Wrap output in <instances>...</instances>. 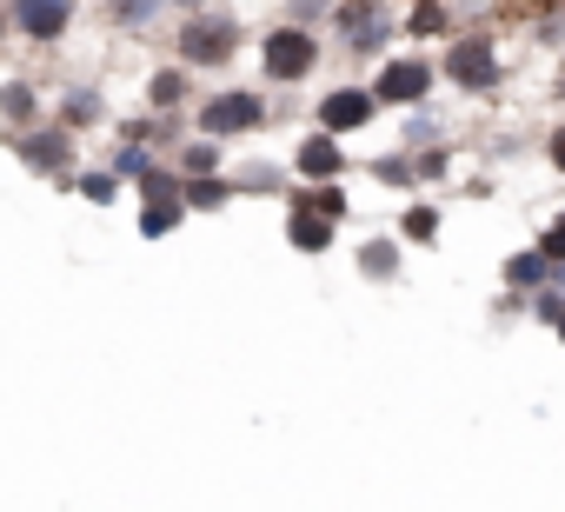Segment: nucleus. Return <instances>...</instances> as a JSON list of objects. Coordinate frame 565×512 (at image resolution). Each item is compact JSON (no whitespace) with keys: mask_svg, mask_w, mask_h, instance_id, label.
I'll list each match as a JSON object with an SVG mask.
<instances>
[{"mask_svg":"<svg viewBox=\"0 0 565 512\" xmlns=\"http://www.w3.org/2000/svg\"><path fill=\"white\" fill-rule=\"evenodd\" d=\"M266 120H273V100H266V87H253V81L206 87V94L193 100V114H186V127H193L200 140H220L226 153L246 147L253 134H266Z\"/></svg>","mask_w":565,"mask_h":512,"instance_id":"nucleus-1","label":"nucleus"},{"mask_svg":"<svg viewBox=\"0 0 565 512\" xmlns=\"http://www.w3.org/2000/svg\"><path fill=\"white\" fill-rule=\"evenodd\" d=\"M246 54V21L233 8H200L173 21V61L186 74H226Z\"/></svg>","mask_w":565,"mask_h":512,"instance_id":"nucleus-2","label":"nucleus"},{"mask_svg":"<svg viewBox=\"0 0 565 512\" xmlns=\"http://www.w3.org/2000/svg\"><path fill=\"white\" fill-rule=\"evenodd\" d=\"M439 81H446L452 94H472V100L499 94V87H505V41H499V28L466 21V28L439 47Z\"/></svg>","mask_w":565,"mask_h":512,"instance_id":"nucleus-3","label":"nucleus"},{"mask_svg":"<svg viewBox=\"0 0 565 512\" xmlns=\"http://www.w3.org/2000/svg\"><path fill=\"white\" fill-rule=\"evenodd\" d=\"M327 28H333L327 47H333L340 61L380 67L386 54H399V0H340Z\"/></svg>","mask_w":565,"mask_h":512,"instance_id":"nucleus-4","label":"nucleus"},{"mask_svg":"<svg viewBox=\"0 0 565 512\" xmlns=\"http://www.w3.org/2000/svg\"><path fill=\"white\" fill-rule=\"evenodd\" d=\"M253 54H259V81H266L273 94H294V87H307V81L320 74L327 34H320V28H300V21H273V28H259Z\"/></svg>","mask_w":565,"mask_h":512,"instance_id":"nucleus-5","label":"nucleus"},{"mask_svg":"<svg viewBox=\"0 0 565 512\" xmlns=\"http://www.w3.org/2000/svg\"><path fill=\"white\" fill-rule=\"evenodd\" d=\"M366 87H373V100H380L386 114H419V107H433V94H439L446 81H439V61H426L419 47H399V54H386V61L366 74Z\"/></svg>","mask_w":565,"mask_h":512,"instance_id":"nucleus-6","label":"nucleus"},{"mask_svg":"<svg viewBox=\"0 0 565 512\" xmlns=\"http://www.w3.org/2000/svg\"><path fill=\"white\" fill-rule=\"evenodd\" d=\"M8 140V153L28 167V173H41V180H54V186H67L74 173H81V134H67L61 120H41V127H28V134H0Z\"/></svg>","mask_w":565,"mask_h":512,"instance_id":"nucleus-7","label":"nucleus"},{"mask_svg":"<svg viewBox=\"0 0 565 512\" xmlns=\"http://www.w3.org/2000/svg\"><path fill=\"white\" fill-rule=\"evenodd\" d=\"M8 8V28H14V41H28V47H61V41H74V28H81V8L87 0H0Z\"/></svg>","mask_w":565,"mask_h":512,"instance_id":"nucleus-8","label":"nucleus"},{"mask_svg":"<svg viewBox=\"0 0 565 512\" xmlns=\"http://www.w3.org/2000/svg\"><path fill=\"white\" fill-rule=\"evenodd\" d=\"M386 107L373 100V87L366 81H333L320 100H313V127L320 134H340V140H353V134H373V120H380Z\"/></svg>","mask_w":565,"mask_h":512,"instance_id":"nucleus-9","label":"nucleus"},{"mask_svg":"<svg viewBox=\"0 0 565 512\" xmlns=\"http://www.w3.org/2000/svg\"><path fill=\"white\" fill-rule=\"evenodd\" d=\"M287 173H294V186H333V180H347L353 173V153H347V140L340 134H300L294 140V153H287Z\"/></svg>","mask_w":565,"mask_h":512,"instance_id":"nucleus-10","label":"nucleus"},{"mask_svg":"<svg viewBox=\"0 0 565 512\" xmlns=\"http://www.w3.org/2000/svg\"><path fill=\"white\" fill-rule=\"evenodd\" d=\"M140 100H147V114H193V100H200V81L180 67V61H160V67H147V81H140Z\"/></svg>","mask_w":565,"mask_h":512,"instance_id":"nucleus-11","label":"nucleus"},{"mask_svg":"<svg viewBox=\"0 0 565 512\" xmlns=\"http://www.w3.org/2000/svg\"><path fill=\"white\" fill-rule=\"evenodd\" d=\"M47 120V87L34 74H0V134H28Z\"/></svg>","mask_w":565,"mask_h":512,"instance_id":"nucleus-12","label":"nucleus"},{"mask_svg":"<svg viewBox=\"0 0 565 512\" xmlns=\"http://www.w3.org/2000/svg\"><path fill=\"white\" fill-rule=\"evenodd\" d=\"M459 28H466V21H459L452 0H406V8H399V34H406L413 47H446Z\"/></svg>","mask_w":565,"mask_h":512,"instance_id":"nucleus-13","label":"nucleus"},{"mask_svg":"<svg viewBox=\"0 0 565 512\" xmlns=\"http://www.w3.org/2000/svg\"><path fill=\"white\" fill-rule=\"evenodd\" d=\"M353 267H360L366 287H399L406 280V239L399 233H366L353 246Z\"/></svg>","mask_w":565,"mask_h":512,"instance_id":"nucleus-14","label":"nucleus"},{"mask_svg":"<svg viewBox=\"0 0 565 512\" xmlns=\"http://www.w3.org/2000/svg\"><path fill=\"white\" fill-rule=\"evenodd\" d=\"M107 87L100 81H67L61 94H54V120L67 127V134H94V127H107Z\"/></svg>","mask_w":565,"mask_h":512,"instance_id":"nucleus-15","label":"nucleus"},{"mask_svg":"<svg viewBox=\"0 0 565 512\" xmlns=\"http://www.w3.org/2000/svg\"><path fill=\"white\" fill-rule=\"evenodd\" d=\"M552 287V260L539 246H512L505 260H499V294H519V300H532V294H545Z\"/></svg>","mask_w":565,"mask_h":512,"instance_id":"nucleus-16","label":"nucleus"},{"mask_svg":"<svg viewBox=\"0 0 565 512\" xmlns=\"http://www.w3.org/2000/svg\"><path fill=\"white\" fill-rule=\"evenodd\" d=\"M333 239H340V226H333L327 213H313V206H287V246H294V253L320 260V253H333Z\"/></svg>","mask_w":565,"mask_h":512,"instance_id":"nucleus-17","label":"nucleus"},{"mask_svg":"<svg viewBox=\"0 0 565 512\" xmlns=\"http://www.w3.org/2000/svg\"><path fill=\"white\" fill-rule=\"evenodd\" d=\"M393 233H399L406 246H439V233H446V206L419 193V200L399 206V226H393Z\"/></svg>","mask_w":565,"mask_h":512,"instance_id":"nucleus-18","label":"nucleus"},{"mask_svg":"<svg viewBox=\"0 0 565 512\" xmlns=\"http://www.w3.org/2000/svg\"><path fill=\"white\" fill-rule=\"evenodd\" d=\"M193 213H186V193L180 200H134V233L140 239H167V233H180Z\"/></svg>","mask_w":565,"mask_h":512,"instance_id":"nucleus-19","label":"nucleus"},{"mask_svg":"<svg viewBox=\"0 0 565 512\" xmlns=\"http://www.w3.org/2000/svg\"><path fill=\"white\" fill-rule=\"evenodd\" d=\"M366 173H373L386 193H399V200H419V193H426V186H419L413 153H399V147H393V153H373V160H366Z\"/></svg>","mask_w":565,"mask_h":512,"instance_id":"nucleus-20","label":"nucleus"},{"mask_svg":"<svg viewBox=\"0 0 565 512\" xmlns=\"http://www.w3.org/2000/svg\"><path fill=\"white\" fill-rule=\"evenodd\" d=\"M233 186L239 193H294L287 160H233Z\"/></svg>","mask_w":565,"mask_h":512,"instance_id":"nucleus-21","label":"nucleus"},{"mask_svg":"<svg viewBox=\"0 0 565 512\" xmlns=\"http://www.w3.org/2000/svg\"><path fill=\"white\" fill-rule=\"evenodd\" d=\"M173 167H180V180H206V173H233V167H226V147H220V140H200V134H186V147L173 153Z\"/></svg>","mask_w":565,"mask_h":512,"instance_id":"nucleus-22","label":"nucleus"},{"mask_svg":"<svg viewBox=\"0 0 565 512\" xmlns=\"http://www.w3.org/2000/svg\"><path fill=\"white\" fill-rule=\"evenodd\" d=\"M287 206H313V213H327L333 226H347V220H353V193H347V180H333V186H294V193H287Z\"/></svg>","mask_w":565,"mask_h":512,"instance_id":"nucleus-23","label":"nucleus"},{"mask_svg":"<svg viewBox=\"0 0 565 512\" xmlns=\"http://www.w3.org/2000/svg\"><path fill=\"white\" fill-rule=\"evenodd\" d=\"M452 134H446V120L433 114V107H419V114H399V153H426V147H446Z\"/></svg>","mask_w":565,"mask_h":512,"instance_id":"nucleus-24","label":"nucleus"},{"mask_svg":"<svg viewBox=\"0 0 565 512\" xmlns=\"http://www.w3.org/2000/svg\"><path fill=\"white\" fill-rule=\"evenodd\" d=\"M67 193H81L87 206H120V193H127V180H120L114 167H81V173L67 180Z\"/></svg>","mask_w":565,"mask_h":512,"instance_id":"nucleus-25","label":"nucleus"},{"mask_svg":"<svg viewBox=\"0 0 565 512\" xmlns=\"http://www.w3.org/2000/svg\"><path fill=\"white\" fill-rule=\"evenodd\" d=\"M180 193H186V213H226V206L239 200L233 173H206V180H186Z\"/></svg>","mask_w":565,"mask_h":512,"instance_id":"nucleus-26","label":"nucleus"},{"mask_svg":"<svg viewBox=\"0 0 565 512\" xmlns=\"http://www.w3.org/2000/svg\"><path fill=\"white\" fill-rule=\"evenodd\" d=\"M107 167H114L127 186H140V180L160 167V153H153V147H140V140H114V147H107Z\"/></svg>","mask_w":565,"mask_h":512,"instance_id":"nucleus-27","label":"nucleus"},{"mask_svg":"<svg viewBox=\"0 0 565 512\" xmlns=\"http://www.w3.org/2000/svg\"><path fill=\"white\" fill-rule=\"evenodd\" d=\"M107 14L120 34H153V21L167 14V0H107Z\"/></svg>","mask_w":565,"mask_h":512,"instance_id":"nucleus-28","label":"nucleus"},{"mask_svg":"<svg viewBox=\"0 0 565 512\" xmlns=\"http://www.w3.org/2000/svg\"><path fill=\"white\" fill-rule=\"evenodd\" d=\"M532 246L545 253V260H552V267H565V206H558V213H552V220H545V226L532 233Z\"/></svg>","mask_w":565,"mask_h":512,"instance_id":"nucleus-29","label":"nucleus"},{"mask_svg":"<svg viewBox=\"0 0 565 512\" xmlns=\"http://www.w3.org/2000/svg\"><path fill=\"white\" fill-rule=\"evenodd\" d=\"M413 167H419V186H439V180L452 173V140H446V147H426V153H413Z\"/></svg>","mask_w":565,"mask_h":512,"instance_id":"nucleus-30","label":"nucleus"},{"mask_svg":"<svg viewBox=\"0 0 565 512\" xmlns=\"http://www.w3.org/2000/svg\"><path fill=\"white\" fill-rule=\"evenodd\" d=\"M333 8H340V0H287V21L320 28V21H333Z\"/></svg>","mask_w":565,"mask_h":512,"instance_id":"nucleus-31","label":"nucleus"},{"mask_svg":"<svg viewBox=\"0 0 565 512\" xmlns=\"http://www.w3.org/2000/svg\"><path fill=\"white\" fill-rule=\"evenodd\" d=\"M532 320H539V327L552 333V327L565 320V294H558V287H545V294H532Z\"/></svg>","mask_w":565,"mask_h":512,"instance_id":"nucleus-32","label":"nucleus"},{"mask_svg":"<svg viewBox=\"0 0 565 512\" xmlns=\"http://www.w3.org/2000/svg\"><path fill=\"white\" fill-rule=\"evenodd\" d=\"M545 167H552V173H565V120L545 134Z\"/></svg>","mask_w":565,"mask_h":512,"instance_id":"nucleus-33","label":"nucleus"},{"mask_svg":"<svg viewBox=\"0 0 565 512\" xmlns=\"http://www.w3.org/2000/svg\"><path fill=\"white\" fill-rule=\"evenodd\" d=\"M173 14H200V8H213V0H167Z\"/></svg>","mask_w":565,"mask_h":512,"instance_id":"nucleus-34","label":"nucleus"},{"mask_svg":"<svg viewBox=\"0 0 565 512\" xmlns=\"http://www.w3.org/2000/svg\"><path fill=\"white\" fill-rule=\"evenodd\" d=\"M14 41V28H8V8H0V47H8Z\"/></svg>","mask_w":565,"mask_h":512,"instance_id":"nucleus-35","label":"nucleus"},{"mask_svg":"<svg viewBox=\"0 0 565 512\" xmlns=\"http://www.w3.org/2000/svg\"><path fill=\"white\" fill-rule=\"evenodd\" d=\"M552 340H558V346H565V320H558V327H552Z\"/></svg>","mask_w":565,"mask_h":512,"instance_id":"nucleus-36","label":"nucleus"},{"mask_svg":"<svg viewBox=\"0 0 565 512\" xmlns=\"http://www.w3.org/2000/svg\"><path fill=\"white\" fill-rule=\"evenodd\" d=\"M558 94H565V74H558Z\"/></svg>","mask_w":565,"mask_h":512,"instance_id":"nucleus-37","label":"nucleus"}]
</instances>
